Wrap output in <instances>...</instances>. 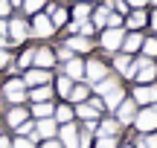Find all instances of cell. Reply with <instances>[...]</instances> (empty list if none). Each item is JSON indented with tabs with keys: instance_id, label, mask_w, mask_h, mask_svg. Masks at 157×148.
Instances as JSON below:
<instances>
[{
	"instance_id": "cell-1",
	"label": "cell",
	"mask_w": 157,
	"mask_h": 148,
	"mask_svg": "<svg viewBox=\"0 0 157 148\" xmlns=\"http://www.w3.org/2000/svg\"><path fill=\"white\" fill-rule=\"evenodd\" d=\"M151 81H157V61L146 55H134L125 84H151Z\"/></svg>"
},
{
	"instance_id": "cell-2",
	"label": "cell",
	"mask_w": 157,
	"mask_h": 148,
	"mask_svg": "<svg viewBox=\"0 0 157 148\" xmlns=\"http://www.w3.org/2000/svg\"><path fill=\"white\" fill-rule=\"evenodd\" d=\"M122 38H125V26H119V29L105 26V29H99V32H96V46H99V50L111 58L113 52L122 50Z\"/></svg>"
},
{
	"instance_id": "cell-3",
	"label": "cell",
	"mask_w": 157,
	"mask_h": 148,
	"mask_svg": "<svg viewBox=\"0 0 157 148\" xmlns=\"http://www.w3.org/2000/svg\"><path fill=\"white\" fill-rule=\"evenodd\" d=\"M111 76V64H108V58H102V55H84V81L87 84H96V81H102V79H108Z\"/></svg>"
},
{
	"instance_id": "cell-4",
	"label": "cell",
	"mask_w": 157,
	"mask_h": 148,
	"mask_svg": "<svg viewBox=\"0 0 157 148\" xmlns=\"http://www.w3.org/2000/svg\"><path fill=\"white\" fill-rule=\"evenodd\" d=\"M131 131H134V134H154L157 131V105L137 108L134 122H131Z\"/></svg>"
},
{
	"instance_id": "cell-5",
	"label": "cell",
	"mask_w": 157,
	"mask_h": 148,
	"mask_svg": "<svg viewBox=\"0 0 157 148\" xmlns=\"http://www.w3.org/2000/svg\"><path fill=\"white\" fill-rule=\"evenodd\" d=\"M128 96L137 102V108H146V105H157V81L151 84H128Z\"/></svg>"
},
{
	"instance_id": "cell-6",
	"label": "cell",
	"mask_w": 157,
	"mask_h": 148,
	"mask_svg": "<svg viewBox=\"0 0 157 148\" xmlns=\"http://www.w3.org/2000/svg\"><path fill=\"white\" fill-rule=\"evenodd\" d=\"M58 29L52 26V20L47 17V12H38V15H32V20H29V35H35V38H41V41H47V38H52Z\"/></svg>"
},
{
	"instance_id": "cell-7",
	"label": "cell",
	"mask_w": 157,
	"mask_h": 148,
	"mask_svg": "<svg viewBox=\"0 0 157 148\" xmlns=\"http://www.w3.org/2000/svg\"><path fill=\"white\" fill-rule=\"evenodd\" d=\"M61 44L67 46L73 55H90V52L96 50V38H87V35H64Z\"/></svg>"
},
{
	"instance_id": "cell-8",
	"label": "cell",
	"mask_w": 157,
	"mask_h": 148,
	"mask_svg": "<svg viewBox=\"0 0 157 148\" xmlns=\"http://www.w3.org/2000/svg\"><path fill=\"white\" fill-rule=\"evenodd\" d=\"M3 99L12 102V105H23L26 102V84H23L21 76H15V79H9L3 84Z\"/></svg>"
},
{
	"instance_id": "cell-9",
	"label": "cell",
	"mask_w": 157,
	"mask_h": 148,
	"mask_svg": "<svg viewBox=\"0 0 157 148\" xmlns=\"http://www.w3.org/2000/svg\"><path fill=\"white\" fill-rule=\"evenodd\" d=\"M134 113H137V102H134L131 96H125L122 102H119L117 108L111 110V116H113V119H117L122 128H131V122H134Z\"/></svg>"
},
{
	"instance_id": "cell-10",
	"label": "cell",
	"mask_w": 157,
	"mask_h": 148,
	"mask_svg": "<svg viewBox=\"0 0 157 148\" xmlns=\"http://www.w3.org/2000/svg\"><path fill=\"white\" fill-rule=\"evenodd\" d=\"M78 131H82V125L73 119V122H64V125H58V142L61 148H78Z\"/></svg>"
},
{
	"instance_id": "cell-11",
	"label": "cell",
	"mask_w": 157,
	"mask_h": 148,
	"mask_svg": "<svg viewBox=\"0 0 157 148\" xmlns=\"http://www.w3.org/2000/svg\"><path fill=\"white\" fill-rule=\"evenodd\" d=\"M6 35H9L12 44H23V41L29 38V20H23V17H9V20H6Z\"/></svg>"
},
{
	"instance_id": "cell-12",
	"label": "cell",
	"mask_w": 157,
	"mask_h": 148,
	"mask_svg": "<svg viewBox=\"0 0 157 148\" xmlns=\"http://www.w3.org/2000/svg\"><path fill=\"white\" fill-rule=\"evenodd\" d=\"M122 131H125V128L119 125L111 113H102L99 122H96V134H93V137H122Z\"/></svg>"
},
{
	"instance_id": "cell-13",
	"label": "cell",
	"mask_w": 157,
	"mask_h": 148,
	"mask_svg": "<svg viewBox=\"0 0 157 148\" xmlns=\"http://www.w3.org/2000/svg\"><path fill=\"white\" fill-rule=\"evenodd\" d=\"M58 73H64L73 81H84V55H73L64 64H58Z\"/></svg>"
},
{
	"instance_id": "cell-14",
	"label": "cell",
	"mask_w": 157,
	"mask_h": 148,
	"mask_svg": "<svg viewBox=\"0 0 157 148\" xmlns=\"http://www.w3.org/2000/svg\"><path fill=\"white\" fill-rule=\"evenodd\" d=\"M32 67L56 70V67H58V61H56V50H52V46H35V52H32Z\"/></svg>"
},
{
	"instance_id": "cell-15",
	"label": "cell",
	"mask_w": 157,
	"mask_h": 148,
	"mask_svg": "<svg viewBox=\"0 0 157 148\" xmlns=\"http://www.w3.org/2000/svg\"><path fill=\"white\" fill-rule=\"evenodd\" d=\"M128 32H146L148 29V9H131L125 15V23H122Z\"/></svg>"
},
{
	"instance_id": "cell-16",
	"label": "cell",
	"mask_w": 157,
	"mask_h": 148,
	"mask_svg": "<svg viewBox=\"0 0 157 148\" xmlns=\"http://www.w3.org/2000/svg\"><path fill=\"white\" fill-rule=\"evenodd\" d=\"M52 70H41V67H29V70H23V84L26 87H38V84H50L52 81Z\"/></svg>"
},
{
	"instance_id": "cell-17",
	"label": "cell",
	"mask_w": 157,
	"mask_h": 148,
	"mask_svg": "<svg viewBox=\"0 0 157 148\" xmlns=\"http://www.w3.org/2000/svg\"><path fill=\"white\" fill-rule=\"evenodd\" d=\"M44 12H47V17L52 20L56 29H64V23L70 20V6H64V3H47Z\"/></svg>"
},
{
	"instance_id": "cell-18",
	"label": "cell",
	"mask_w": 157,
	"mask_h": 148,
	"mask_svg": "<svg viewBox=\"0 0 157 148\" xmlns=\"http://www.w3.org/2000/svg\"><path fill=\"white\" fill-rule=\"evenodd\" d=\"M131 58L134 55H128V52H113L111 58H108V64H111V73L113 76H119V79H128V70H131Z\"/></svg>"
},
{
	"instance_id": "cell-19",
	"label": "cell",
	"mask_w": 157,
	"mask_h": 148,
	"mask_svg": "<svg viewBox=\"0 0 157 148\" xmlns=\"http://www.w3.org/2000/svg\"><path fill=\"white\" fill-rule=\"evenodd\" d=\"M125 96H128V84H125V81H122V84H117L113 90H108L105 96H102V105H105V113H111V110L117 108V105L122 102Z\"/></svg>"
},
{
	"instance_id": "cell-20",
	"label": "cell",
	"mask_w": 157,
	"mask_h": 148,
	"mask_svg": "<svg viewBox=\"0 0 157 148\" xmlns=\"http://www.w3.org/2000/svg\"><path fill=\"white\" fill-rule=\"evenodd\" d=\"M108 15H111V9H108V3H105V0L93 3V12H90V23L96 26V32L108 26Z\"/></svg>"
},
{
	"instance_id": "cell-21",
	"label": "cell",
	"mask_w": 157,
	"mask_h": 148,
	"mask_svg": "<svg viewBox=\"0 0 157 148\" xmlns=\"http://www.w3.org/2000/svg\"><path fill=\"white\" fill-rule=\"evenodd\" d=\"M52 96H56L52 81L50 84H38V87H26V102H50Z\"/></svg>"
},
{
	"instance_id": "cell-22",
	"label": "cell",
	"mask_w": 157,
	"mask_h": 148,
	"mask_svg": "<svg viewBox=\"0 0 157 148\" xmlns=\"http://www.w3.org/2000/svg\"><path fill=\"white\" fill-rule=\"evenodd\" d=\"M143 38H146V32H128L125 29V38H122V50L119 52H128V55H137L143 46Z\"/></svg>"
},
{
	"instance_id": "cell-23",
	"label": "cell",
	"mask_w": 157,
	"mask_h": 148,
	"mask_svg": "<svg viewBox=\"0 0 157 148\" xmlns=\"http://www.w3.org/2000/svg\"><path fill=\"white\" fill-rule=\"evenodd\" d=\"M35 134H38V139H52L58 134V122L52 119V116H47V119H35Z\"/></svg>"
},
{
	"instance_id": "cell-24",
	"label": "cell",
	"mask_w": 157,
	"mask_h": 148,
	"mask_svg": "<svg viewBox=\"0 0 157 148\" xmlns=\"http://www.w3.org/2000/svg\"><path fill=\"white\" fill-rule=\"evenodd\" d=\"M73 84H76V81H73V79H67L64 73L52 76V90H56V96L61 99V102H67V96H70V90H73Z\"/></svg>"
},
{
	"instance_id": "cell-25",
	"label": "cell",
	"mask_w": 157,
	"mask_h": 148,
	"mask_svg": "<svg viewBox=\"0 0 157 148\" xmlns=\"http://www.w3.org/2000/svg\"><path fill=\"white\" fill-rule=\"evenodd\" d=\"M90 12H93V3H84V0H73V6H70V20H76V23L90 20Z\"/></svg>"
},
{
	"instance_id": "cell-26",
	"label": "cell",
	"mask_w": 157,
	"mask_h": 148,
	"mask_svg": "<svg viewBox=\"0 0 157 148\" xmlns=\"http://www.w3.org/2000/svg\"><path fill=\"white\" fill-rule=\"evenodd\" d=\"M52 110H56V102H29V116L32 119H47V116H52Z\"/></svg>"
},
{
	"instance_id": "cell-27",
	"label": "cell",
	"mask_w": 157,
	"mask_h": 148,
	"mask_svg": "<svg viewBox=\"0 0 157 148\" xmlns=\"http://www.w3.org/2000/svg\"><path fill=\"white\" fill-rule=\"evenodd\" d=\"M23 119H29V108H26V105H12V108L6 110V122H9V128L21 125Z\"/></svg>"
},
{
	"instance_id": "cell-28",
	"label": "cell",
	"mask_w": 157,
	"mask_h": 148,
	"mask_svg": "<svg viewBox=\"0 0 157 148\" xmlns=\"http://www.w3.org/2000/svg\"><path fill=\"white\" fill-rule=\"evenodd\" d=\"M52 119H56L58 125H64V122H73V119H76V113H73V105H70V102H56Z\"/></svg>"
},
{
	"instance_id": "cell-29",
	"label": "cell",
	"mask_w": 157,
	"mask_h": 148,
	"mask_svg": "<svg viewBox=\"0 0 157 148\" xmlns=\"http://www.w3.org/2000/svg\"><path fill=\"white\" fill-rule=\"evenodd\" d=\"M87 99H90V84H87V81H76L73 90H70V96H67V102L78 105V102H87Z\"/></svg>"
},
{
	"instance_id": "cell-30",
	"label": "cell",
	"mask_w": 157,
	"mask_h": 148,
	"mask_svg": "<svg viewBox=\"0 0 157 148\" xmlns=\"http://www.w3.org/2000/svg\"><path fill=\"white\" fill-rule=\"evenodd\" d=\"M137 55H146V58H154V61H157V35H154V32H151V35L146 32L143 46H140V52H137Z\"/></svg>"
},
{
	"instance_id": "cell-31",
	"label": "cell",
	"mask_w": 157,
	"mask_h": 148,
	"mask_svg": "<svg viewBox=\"0 0 157 148\" xmlns=\"http://www.w3.org/2000/svg\"><path fill=\"white\" fill-rule=\"evenodd\" d=\"M73 113H76V122H87V119H99V113H96V110L90 108L87 102H78V105H73Z\"/></svg>"
},
{
	"instance_id": "cell-32",
	"label": "cell",
	"mask_w": 157,
	"mask_h": 148,
	"mask_svg": "<svg viewBox=\"0 0 157 148\" xmlns=\"http://www.w3.org/2000/svg\"><path fill=\"white\" fill-rule=\"evenodd\" d=\"M131 145L134 148H157V131L154 134H134Z\"/></svg>"
},
{
	"instance_id": "cell-33",
	"label": "cell",
	"mask_w": 157,
	"mask_h": 148,
	"mask_svg": "<svg viewBox=\"0 0 157 148\" xmlns=\"http://www.w3.org/2000/svg\"><path fill=\"white\" fill-rule=\"evenodd\" d=\"M44 6H47V0H23L21 3V9H23V15H38V12H44Z\"/></svg>"
},
{
	"instance_id": "cell-34",
	"label": "cell",
	"mask_w": 157,
	"mask_h": 148,
	"mask_svg": "<svg viewBox=\"0 0 157 148\" xmlns=\"http://www.w3.org/2000/svg\"><path fill=\"white\" fill-rule=\"evenodd\" d=\"M12 131H15V137H29V134L35 131V119H32V116H29V119H23L21 125H15V128H12Z\"/></svg>"
},
{
	"instance_id": "cell-35",
	"label": "cell",
	"mask_w": 157,
	"mask_h": 148,
	"mask_svg": "<svg viewBox=\"0 0 157 148\" xmlns=\"http://www.w3.org/2000/svg\"><path fill=\"white\" fill-rule=\"evenodd\" d=\"M93 148H119V137H93Z\"/></svg>"
},
{
	"instance_id": "cell-36",
	"label": "cell",
	"mask_w": 157,
	"mask_h": 148,
	"mask_svg": "<svg viewBox=\"0 0 157 148\" xmlns=\"http://www.w3.org/2000/svg\"><path fill=\"white\" fill-rule=\"evenodd\" d=\"M105 3H108V9H111V12H117V15H122V17L131 12V6L125 3V0H105Z\"/></svg>"
},
{
	"instance_id": "cell-37",
	"label": "cell",
	"mask_w": 157,
	"mask_h": 148,
	"mask_svg": "<svg viewBox=\"0 0 157 148\" xmlns=\"http://www.w3.org/2000/svg\"><path fill=\"white\" fill-rule=\"evenodd\" d=\"M32 52H35V50H23L21 55L15 58V64H17L21 70H29V67H32Z\"/></svg>"
},
{
	"instance_id": "cell-38",
	"label": "cell",
	"mask_w": 157,
	"mask_h": 148,
	"mask_svg": "<svg viewBox=\"0 0 157 148\" xmlns=\"http://www.w3.org/2000/svg\"><path fill=\"white\" fill-rule=\"evenodd\" d=\"M76 35H87V38H96V26H93L90 20H82V23H78V32H76Z\"/></svg>"
},
{
	"instance_id": "cell-39",
	"label": "cell",
	"mask_w": 157,
	"mask_h": 148,
	"mask_svg": "<svg viewBox=\"0 0 157 148\" xmlns=\"http://www.w3.org/2000/svg\"><path fill=\"white\" fill-rule=\"evenodd\" d=\"M78 148H93V134L90 131H78Z\"/></svg>"
},
{
	"instance_id": "cell-40",
	"label": "cell",
	"mask_w": 157,
	"mask_h": 148,
	"mask_svg": "<svg viewBox=\"0 0 157 148\" xmlns=\"http://www.w3.org/2000/svg\"><path fill=\"white\" fill-rule=\"evenodd\" d=\"M12 148H38V145H35V142H32L29 137H15V142H12Z\"/></svg>"
},
{
	"instance_id": "cell-41",
	"label": "cell",
	"mask_w": 157,
	"mask_h": 148,
	"mask_svg": "<svg viewBox=\"0 0 157 148\" xmlns=\"http://www.w3.org/2000/svg\"><path fill=\"white\" fill-rule=\"evenodd\" d=\"M122 23H125L122 15H117V12H111V15H108V26H111V29H119Z\"/></svg>"
},
{
	"instance_id": "cell-42",
	"label": "cell",
	"mask_w": 157,
	"mask_h": 148,
	"mask_svg": "<svg viewBox=\"0 0 157 148\" xmlns=\"http://www.w3.org/2000/svg\"><path fill=\"white\" fill-rule=\"evenodd\" d=\"M67 58H73V52H70L67 46L61 44V46H58V50H56V61H58V64H64V61H67Z\"/></svg>"
},
{
	"instance_id": "cell-43",
	"label": "cell",
	"mask_w": 157,
	"mask_h": 148,
	"mask_svg": "<svg viewBox=\"0 0 157 148\" xmlns=\"http://www.w3.org/2000/svg\"><path fill=\"white\" fill-rule=\"evenodd\" d=\"M148 32H154V35H157V6L148 12Z\"/></svg>"
},
{
	"instance_id": "cell-44",
	"label": "cell",
	"mask_w": 157,
	"mask_h": 148,
	"mask_svg": "<svg viewBox=\"0 0 157 148\" xmlns=\"http://www.w3.org/2000/svg\"><path fill=\"white\" fill-rule=\"evenodd\" d=\"M9 64H12V52L3 46V50H0V67H9Z\"/></svg>"
},
{
	"instance_id": "cell-45",
	"label": "cell",
	"mask_w": 157,
	"mask_h": 148,
	"mask_svg": "<svg viewBox=\"0 0 157 148\" xmlns=\"http://www.w3.org/2000/svg\"><path fill=\"white\" fill-rule=\"evenodd\" d=\"M131 9H148V0H125Z\"/></svg>"
},
{
	"instance_id": "cell-46",
	"label": "cell",
	"mask_w": 157,
	"mask_h": 148,
	"mask_svg": "<svg viewBox=\"0 0 157 148\" xmlns=\"http://www.w3.org/2000/svg\"><path fill=\"white\" fill-rule=\"evenodd\" d=\"M12 15V6H9V0H0V17H9Z\"/></svg>"
},
{
	"instance_id": "cell-47",
	"label": "cell",
	"mask_w": 157,
	"mask_h": 148,
	"mask_svg": "<svg viewBox=\"0 0 157 148\" xmlns=\"http://www.w3.org/2000/svg\"><path fill=\"white\" fill-rule=\"evenodd\" d=\"M0 148H12V142H9V139L3 137V134H0Z\"/></svg>"
},
{
	"instance_id": "cell-48",
	"label": "cell",
	"mask_w": 157,
	"mask_h": 148,
	"mask_svg": "<svg viewBox=\"0 0 157 148\" xmlns=\"http://www.w3.org/2000/svg\"><path fill=\"white\" fill-rule=\"evenodd\" d=\"M6 20L9 17H0V35H6Z\"/></svg>"
},
{
	"instance_id": "cell-49",
	"label": "cell",
	"mask_w": 157,
	"mask_h": 148,
	"mask_svg": "<svg viewBox=\"0 0 157 148\" xmlns=\"http://www.w3.org/2000/svg\"><path fill=\"white\" fill-rule=\"evenodd\" d=\"M21 3H23V0H9V6H12V9H21Z\"/></svg>"
},
{
	"instance_id": "cell-50",
	"label": "cell",
	"mask_w": 157,
	"mask_h": 148,
	"mask_svg": "<svg viewBox=\"0 0 157 148\" xmlns=\"http://www.w3.org/2000/svg\"><path fill=\"white\" fill-rule=\"evenodd\" d=\"M3 46H6V35H0V50H3Z\"/></svg>"
},
{
	"instance_id": "cell-51",
	"label": "cell",
	"mask_w": 157,
	"mask_h": 148,
	"mask_svg": "<svg viewBox=\"0 0 157 148\" xmlns=\"http://www.w3.org/2000/svg\"><path fill=\"white\" fill-rule=\"evenodd\" d=\"M119 148H134V145H131V142H119Z\"/></svg>"
},
{
	"instance_id": "cell-52",
	"label": "cell",
	"mask_w": 157,
	"mask_h": 148,
	"mask_svg": "<svg viewBox=\"0 0 157 148\" xmlns=\"http://www.w3.org/2000/svg\"><path fill=\"white\" fill-rule=\"evenodd\" d=\"M148 6H157V0H148Z\"/></svg>"
},
{
	"instance_id": "cell-53",
	"label": "cell",
	"mask_w": 157,
	"mask_h": 148,
	"mask_svg": "<svg viewBox=\"0 0 157 148\" xmlns=\"http://www.w3.org/2000/svg\"><path fill=\"white\" fill-rule=\"evenodd\" d=\"M84 3H99V0H84Z\"/></svg>"
},
{
	"instance_id": "cell-54",
	"label": "cell",
	"mask_w": 157,
	"mask_h": 148,
	"mask_svg": "<svg viewBox=\"0 0 157 148\" xmlns=\"http://www.w3.org/2000/svg\"><path fill=\"white\" fill-rule=\"evenodd\" d=\"M0 134H3V131H0Z\"/></svg>"
}]
</instances>
